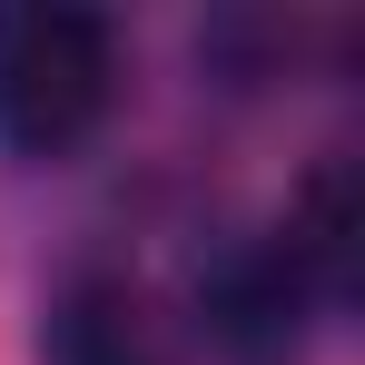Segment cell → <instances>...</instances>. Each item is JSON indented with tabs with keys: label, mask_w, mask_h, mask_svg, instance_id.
<instances>
[{
	"label": "cell",
	"mask_w": 365,
	"mask_h": 365,
	"mask_svg": "<svg viewBox=\"0 0 365 365\" xmlns=\"http://www.w3.org/2000/svg\"><path fill=\"white\" fill-rule=\"evenodd\" d=\"M40 365H168V336L119 267H69L40 316Z\"/></svg>",
	"instance_id": "7a4b0ae2"
},
{
	"label": "cell",
	"mask_w": 365,
	"mask_h": 365,
	"mask_svg": "<svg viewBox=\"0 0 365 365\" xmlns=\"http://www.w3.org/2000/svg\"><path fill=\"white\" fill-rule=\"evenodd\" d=\"M109 109H119V20L109 10H69V0L0 10V158L60 168L109 128Z\"/></svg>",
	"instance_id": "6da1fadb"
}]
</instances>
